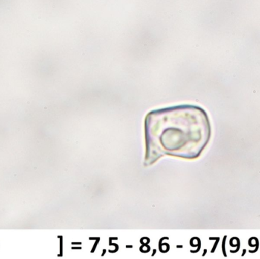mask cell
I'll use <instances>...</instances> for the list:
<instances>
[{
  "label": "cell",
  "mask_w": 260,
  "mask_h": 259,
  "mask_svg": "<svg viewBox=\"0 0 260 259\" xmlns=\"http://www.w3.org/2000/svg\"><path fill=\"white\" fill-rule=\"evenodd\" d=\"M145 135L150 147L201 152L211 136L206 113L198 106H175L152 111L145 119Z\"/></svg>",
  "instance_id": "obj_1"
}]
</instances>
